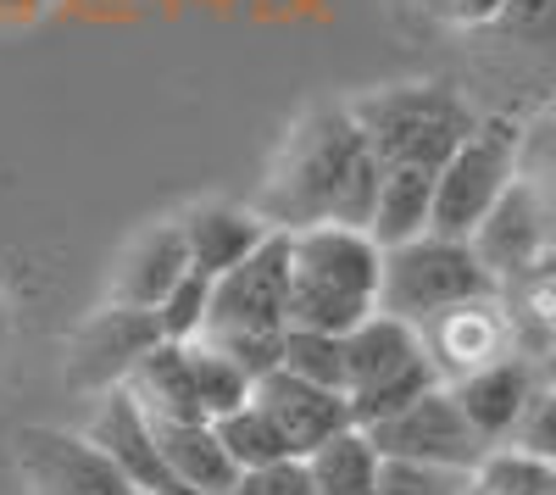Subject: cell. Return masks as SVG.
I'll return each instance as SVG.
<instances>
[{
    "label": "cell",
    "mask_w": 556,
    "mask_h": 495,
    "mask_svg": "<svg viewBox=\"0 0 556 495\" xmlns=\"http://www.w3.org/2000/svg\"><path fill=\"white\" fill-rule=\"evenodd\" d=\"M379 185H384V162L367 145L351 101H317L278 140L251 206L285 234L317 229V223L367 229L379 206Z\"/></svg>",
    "instance_id": "obj_1"
},
{
    "label": "cell",
    "mask_w": 556,
    "mask_h": 495,
    "mask_svg": "<svg viewBox=\"0 0 556 495\" xmlns=\"http://www.w3.org/2000/svg\"><path fill=\"white\" fill-rule=\"evenodd\" d=\"M290 329L317 334H351L362 318L379 312L384 284V245L351 229V223H317V229L290 234Z\"/></svg>",
    "instance_id": "obj_2"
},
{
    "label": "cell",
    "mask_w": 556,
    "mask_h": 495,
    "mask_svg": "<svg viewBox=\"0 0 556 495\" xmlns=\"http://www.w3.org/2000/svg\"><path fill=\"white\" fill-rule=\"evenodd\" d=\"M367 145L379 151L384 167H445V156L479 128L473 101L451 78H412L384 84L351 101Z\"/></svg>",
    "instance_id": "obj_3"
},
{
    "label": "cell",
    "mask_w": 556,
    "mask_h": 495,
    "mask_svg": "<svg viewBox=\"0 0 556 495\" xmlns=\"http://www.w3.org/2000/svg\"><path fill=\"white\" fill-rule=\"evenodd\" d=\"M434 384H445V379L424 345V329L390 318V312H374V318H362L345 334V401H351L356 429L395 418Z\"/></svg>",
    "instance_id": "obj_4"
},
{
    "label": "cell",
    "mask_w": 556,
    "mask_h": 495,
    "mask_svg": "<svg viewBox=\"0 0 556 495\" xmlns=\"http://www.w3.org/2000/svg\"><path fill=\"white\" fill-rule=\"evenodd\" d=\"M484 295H501V284L490 279V267L479 262V251L468 240L417 234V240L384 251L379 312H390V318H401L412 329H424V323L440 318V312L484 301Z\"/></svg>",
    "instance_id": "obj_5"
},
{
    "label": "cell",
    "mask_w": 556,
    "mask_h": 495,
    "mask_svg": "<svg viewBox=\"0 0 556 495\" xmlns=\"http://www.w3.org/2000/svg\"><path fill=\"white\" fill-rule=\"evenodd\" d=\"M518 145H523V123L518 117H501V112L479 117V128L434 173V229L429 234L473 240V229L490 217V206L513 190Z\"/></svg>",
    "instance_id": "obj_6"
},
{
    "label": "cell",
    "mask_w": 556,
    "mask_h": 495,
    "mask_svg": "<svg viewBox=\"0 0 556 495\" xmlns=\"http://www.w3.org/2000/svg\"><path fill=\"white\" fill-rule=\"evenodd\" d=\"M290 234L273 229L240 267L212 279L206 334H285L290 329Z\"/></svg>",
    "instance_id": "obj_7"
},
{
    "label": "cell",
    "mask_w": 556,
    "mask_h": 495,
    "mask_svg": "<svg viewBox=\"0 0 556 495\" xmlns=\"http://www.w3.org/2000/svg\"><path fill=\"white\" fill-rule=\"evenodd\" d=\"M367 434H374V445L384 457H395V462H429V468L479 473L484 457H490L484 434L468 423V412H462V401H456L451 384H434L429 395H417L412 407H401L395 418L374 423Z\"/></svg>",
    "instance_id": "obj_8"
},
{
    "label": "cell",
    "mask_w": 556,
    "mask_h": 495,
    "mask_svg": "<svg viewBox=\"0 0 556 495\" xmlns=\"http://www.w3.org/2000/svg\"><path fill=\"white\" fill-rule=\"evenodd\" d=\"M162 340V323L156 312H139V306H117L106 301L101 312L73 329L67 340V390H84V395H106L117 384H128V373L139 368V356Z\"/></svg>",
    "instance_id": "obj_9"
},
{
    "label": "cell",
    "mask_w": 556,
    "mask_h": 495,
    "mask_svg": "<svg viewBox=\"0 0 556 495\" xmlns=\"http://www.w3.org/2000/svg\"><path fill=\"white\" fill-rule=\"evenodd\" d=\"M17 462L34 484V495H128L134 484L106 462V452L89 434L67 429H23Z\"/></svg>",
    "instance_id": "obj_10"
},
{
    "label": "cell",
    "mask_w": 556,
    "mask_h": 495,
    "mask_svg": "<svg viewBox=\"0 0 556 495\" xmlns=\"http://www.w3.org/2000/svg\"><path fill=\"white\" fill-rule=\"evenodd\" d=\"M89 440L106 452V462L134 484V490H162V495H184L167 473V457H162V440H156V418L134 401L128 384L96 395V418L84 429Z\"/></svg>",
    "instance_id": "obj_11"
},
{
    "label": "cell",
    "mask_w": 556,
    "mask_h": 495,
    "mask_svg": "<svg viewBox=\"0 0 556 495\" xmlns=\"http://www.w3.org/2000/svg\"><path fill=\"white\" fill-rule=\"evenodd\" d=\"M424 345H429V356H434V368H440L445 384H456L462 373L490 368V363H501V356L523 351L518 329H513V312H506L501 295H484V301L440 312L434 323H424Z\"/></svg>",
    "instance_id": "obj_12"
},
{
    "label": "cell",
    "mask_w": 556,
    "mask_h": 495,
    "mask_svg": "<svg viewBox=\"0 0 556 495\" xmlns=\"http://www.w3.org/2000/svg\"><path fill=\"white\" fill-rule=\"evenodd\" d=\"M451 390L462 401V412H468V423L484 434V445L501 452V445L518 434L529 401L540 390V368L529 363V351H513V356H501V363H490V368L462 373Z\"/></svg>",
    "instance_id": "obj_13"
},
{
    "label": "cell",
    "mask_w": 556,
    "mask_h": 495,
    "mask_svg": "<svg viewBox=\"0 0 556 495\" xmlns=\"http://www.w3.org/2000/svg\"><path fill=\"white\" fill-rule=\"evenodd\" d=\"M468 245L479 251V262L490 267V279H495L501 290L513 284V279H523L545 251H556V245H551V229H545V217H540V201L529 195L523 178H513V190H506V195L490 206V217L473 229Z\"/></svg>",
    "instance_id": "obj_14"
},
{
    "label": "cell",
    "mask_w": 556,
    "mask_h": 495,
    "mask_svg": "<svg viewBox=\"0 0 556 495\" xmlns=\"http://www.w3.org/2000/svg\"><path fill=\"white\" fill-rule=\"evenodd\" d=\"M256 401L273 412V423L285 429V440H290L295 457H312L323 440H334V434H345V429L356 423L345 390L312 384V379H301V373H290V368L267 373V379L256 384Z\"/></svg>",
    "instance_id": "obj_15"
},
{
    "label": "cell",
    "mask_w": 556,
    "mask_h": 495,
    "mask_svg": "<svg viewBox=\"0 0 556 495\" xmlns=\"http://www.w3.org/2000/svg\"><path fill=\"white\" fill-rule=\"evenodd\" d=\"M184 274H190V245H184L178 217L151 223V229H139V234L123 245V256H117V267H112V284H106V301L156 312Z\"/></svg>",
    "instance_id": "obj_16"
},
{
    "label": "cell",
    "mask_w": 556,
    "mask_h": 495,
    "mask_svg": "<svg viewBox=\"0 0 556 495\" xmlns=\"http://www.w3.org/2000/svg\"><path fill=\"white\" fill-rule=\"evenodd\" d=\"M178 229H184V245H190L195 274L223 279L228 267H240L273 234V223L245 201H195L190 212H178Z\"/></svg>",
    "instance_id": "obj_17"
},
{
    "label": "cell",
    "mask_w": 556,
    "mask_h": 495,
    "mask_svg": "<svg viewBox=\"0 0 556 495\" xmlns=\"http://www.w3.org/2000/svg\"><path fill=\"white\" fill-rule=\"evenodd\" d=\"M156 440H162V457H167V473L184 495H228L240 479L235 457L223 452V440L206 418H190V423H167L156 418Z\"/></svg>",
    "instance_id": "obj_18"
},
{
    "label": "cell",
    "mask_w": 556,
    "mask_h": 495,
    "mask_svg": "<svg viewBox=\"0 0 556 495\" xmlns=\"http://www.w3.org/2000/svg\"><path fill=\"white\" fill-rule=\"evenodd\" d=\"M128 390L151 418H167V423L206 418L201 395H195V373H190V345H178V340H156L139 356V368L128 373Z\"/></svg>",
    "instance_id": "obj_19"
},
{
    "label": "cell",
    "mask_w": 556,
    "mask_h": 495,
    "mask_svg": "<svg viewBox=\"0 0 556 495\" xmlns=\"http://www.w3.org/2000/svg\"><path fill=\"white\" fill-rule=\"evenodd\" d=\"M429 229H434V167H384L367 234L390 251V245H406Z\"/></svg>",
    "instance_id": "obj_20"
},
{
    "label": "cell",
    "mask_w": 556,
    "mask_h": 495,
    "mask_svg": "<svg viewBox=\"0 0 556 495\" xmlns=\"http://www.w3.org/2000/svg\"><path fill=\"white\" fill-rule=\"evenodd\" d=\"M306 473L317 484V495H379V473H384V452L374 445L367 429H345L334 440H323L306 457Z\"/></svg>",
    "instance_id": "obj_21"
},
{
    "label": "cell",
    "mask_w": 556,
    "mask_h": 495,
    "mask_svg": "<svg viewBox=\"0 0 556 495\" xmlns=\"http://www.w3.org/2000/svg\"><path fill=\"white\" fill-rule=\"evenodd\" d=\"M212 429H217L223 452L235 457V468H240V473H245V468H267V462H285V457H295V452H290V440H285V429L273 423V412L262 407L256 395L245 401V407L223 412Z\"/></svg>",
    "instance_id": "obj_22"
},
{
    "label": "cell",
    "mask_w": 556,
    "mask_h": 495,
    "mask_svg": "<svg viewBox=\"0 0 556 495\" xmlns=\"http://www.w3.org/2000/svg\"><path fill=\"white\" fill-rule=\"evenodd\" d=\"M190 373H195V395H201L206 423H217L223 412L245 407V401L256 395V379L228 351H217L212 340H190Z\"/></svg>",
    "instance_id": "obj_23"
},
{
    "label": "cell",
    "mask_w": 556,
    "mask_h": 495,
    "mask_svg": "<svg viewBox=\"0 0 556 495\" xmlns=\"http://www.w3.org/2000/svg\"><path fill=\"white\" fill-rule=\"evenodd\" d=\"M518 178L529 185V195L540 201V217L556 245V106L534 123H523V145H518Z\"/></svg>",
    "instance_id": "obj_24"
},
{
    "label": "cell",
    "mask_w": 556,
    "mask_h": 495,
    "mask_svg": "<svg viewBox=\"0 0 556 495\" xmlns=\"http://www.w3.org/2000/svg\"><path fill=\"white\" fill-rule=\"evenodd\" d=\"M468 495H556V473L513 445H501V452L484 457V468L473 473Z\"/></svg>",
    "instance_id": "obj_25"
},
{
    "label": "cell",
    "mask_w": 556,
    "mask_h": 495,
    "mask_svg": "<svg viewBox=\"0 0 556 495\" xmlns=\"http://www.w3.org/2000/svg\"><path fill=\"white\" fill-rule=\"evenodd\" d=\"M285 368L301 373V379H312V384L345 390V334L290 329V334H285Z\"/></svg>",
    "instance_id": "obj_26"
},
{
    "label": "cell",
    "mask_w": 556,
    "mask_h": 495,
    "mask_svg": "<svg viewBox=\"0 0 556 495\" xmlns=\"http://www.w3.org/2000/svg\"><path fill=\"white\" fill-rule=\"evenodd\" d=\"M206 312H212V279L206 274H184L173 284V295L156 306V323H162V340H178V345H190L206 334Z\"/></svg>",
    "instance_id": "obj_27"
},
{
    "label": "cell",
    "mask_w": 556,
    "mask_h": 495,
    "mask_svg": "<svg viewBox=\"0 0 556 495\" xmlns=\"http://www.w3.org/2000/svg\"><path fill=\"white\" fill-rule=\"evenodd\" d=\"M468 484H473V473L395 462V457H384V473H379V495H468Z\"/></svg>",
    "instance_id": "obj_28"
},
{
    "label": "cell",
    "mask_w": 556,
    "mask_h": 495,
    "mask_svg": "<svg viewBox=\"0 0 556 495\" xmlns=\"http://www.w3.org/2000/svg\"><path fill=\"white\" fill-rule=\"evenodd\" d=\"M506 445H513V452H523V457H534V462H545V468L556 473V379H540V390H534V401H529L518 434L506 440Z\"/></svg>",
    "instance_id": "obj_29"
},
{
    "label": "cell",
    "mask_w": 556,
    "mask_h": 495,
    "mask_svg": "<svg viewBox=\"0 0 556 495\" xmlns=\"http://www.w3.org/2000/svg\"><path fill=\"white\" fill-rule=\"evenodd\" d=\"M228 495H317V484L306 473V457H285L267 468H245Z\"/></svg>",
    "instance_id": "obj_30"
},
{
    "label": "cell",
    "mask_w": 556,
    "mask_h": 495,
    "mask_svg": "<svg viewBox=\"0 0 556 495\" xmlns=\"http://www.w3.org/2000/svg\"><path fill=\"white\" fill-rule=\"evenodd\" d=\"M424 7L440 23H456V28H490L506 12V0H424Z\"/></svg>",
    "instance_id": "obj_31"
},
{
    "label": "cell",
    "mask_w": 556,
    "mask_h": 495,
    "mask_svg": "<svg viewBox=\"0 0 556 495\" xmlns=\"http://www.w3.org/2000/svg\"><path fill=\"white\" fill-rule=\"evenodd\" d=\"M0 351H7V301H0Z\"/></svg>",
    "instance_id": "obj_32"
},
{
    "label": "cell",
    "mask_w": 556,
    "mask_h": 495,
    "mask_svg": "<svg viewBox=\"0 0 556 495\" xmlns=\"http://www.w3.org/2000/svg\"><path fill=\"white\" fill-rule=\"evenodd\" d=\"M128 495H162V490H128Z\"/></svg>",
    "instance_id": "obj_33"
},
{
    "label": "cell",
    "mask_w": 556,
    "mask_h": 495,
    "mask_svg": "<svg viewBox=\"0 0 556 495\" xmlns=\"http://www.w3.org/2000/svg\"><path fill=\"white\" fill-rule=\"evenodd\" d=\"M551 356H556V351H551Z\"/></svg>",
    "instance_id": "obj_34"
}]
</instances>
